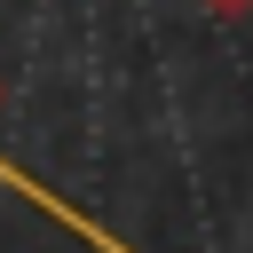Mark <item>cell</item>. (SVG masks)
Segmentation results:
<instances>
[{
    "instance_id": "1",
    "label": "cell",
    "mask_w": 253,
    "mask_h": 253,
    "mask_svg": "<svg viewBox=\"0 0 253 253\" xmlns=\"http://www.w3.org/2000/svg\"><path fill=\"white\" fill-rule=\"evenodd\" d=\"M206 16H221V24H237V16H253V0H198Z\"/></svg>"
}]
</instances>
